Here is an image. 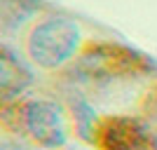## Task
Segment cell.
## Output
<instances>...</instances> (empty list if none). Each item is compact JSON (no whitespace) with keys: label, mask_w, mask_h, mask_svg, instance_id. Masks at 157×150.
I'll return each instance as SVG.
<instances>
[{"label":"cell","mask_w":157,"mask_h":150,"mask_svg":"<svg viewBox=\"0 0 157 150\" xmlns=\"http://www.w3.org/2000/svg\"><path fill=\"white\" fill-rule=\"evenodd\" d=\"M21 120L31 138L42 148H61L68 141L61 108L52 101H45V98L28 101L21 108Z\"/></svg>","instance_id":"3"},{"label":"cell","mask_w":157,"mask_h":150,"mask_svg":"<svg viewBox=\"0 0 157 150\" xmlns=\"http://www.w3.org/2000/svg\"><path fill=\"white\" fill-rule=\"evenodd\" d=\"M148 68H152V61H148L143 54L127 49V47H120V45H96L78 63V71L85 73L92 80L145 73Z\"/></svg>","instance_id":"2"},{"label":"cell","mask_w":157,"mask_h":150,"mask_svg":"<svg viewBox=\"0 0 157 150\" xmlns=\"http://www.w3.org/2000/svg\"><path fill=\"white\" fill-rule=\"evenodd\" d=\"M33 82V75L24 61H19L7 47L0 49V89L2 96L10 98L14 94H21L28 85Z\"/></svg>","instance_id":"5"},{"label":"cell","mask_w":157,"mask_h":150,"mask_svg":"<svg viewBox=\"0 0 157 150\" xmlns=\"http://www.w3.org/2000/svg\"><path fill=\"white\" fill-rule=\"evenodd\" d=\"M103 150H157L152 136L143 124L129 117H113L101 124Z\"/></svg>","instance_id":"4"},{"label":"cell","mask_w":157,"mask_h":150,"mask_svg":"<svg viewBox=\"0 0 157 150\" xmlns=\"http://www.w3.org/2000/svg\"><path fill=\"white\" fill-rule=\"evenodd\" d=\"M80 45V28L66 17L40 21L28 38V54L42 68H59L71 59Z\"/></svg>","instance_id":"1"}]
</instances>
